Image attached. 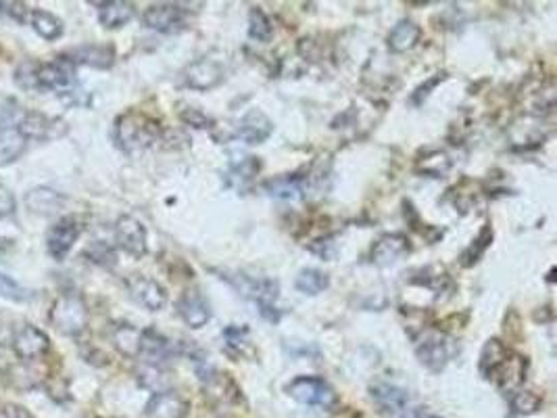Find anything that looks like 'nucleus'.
<instances>
[{"mask_svg": "<svg viewBox=\"0 0 557 418\" xmlns=\"http://www.w3.org/2000/svg\"><path fill=\"white\" fill-rule=\"evenodd\" d=\"M451 166L453 161L445 151H426L424 155H420V159L416 161V170L430 178H443L445 174L451 170Z\"/></svg>", "mask_w": 557, "mask_h": 418, "instance_id": "31", "label": "nucleus"}, {"mask_svg": "<svg viewBox=\"0 0 557 418\" xmlns=\"http://www.w3.org/2000/svg\"><path fill=\"white\" fill-rule=\"evenodd\" d=\"M249 36L257 43H269L274 36V24L261 9H250L249 13Z\"/></svg>", "mask_w": 557, "mask_h": 418, "instance_id": "35", "label": "nucleus"}, {"mask_svg": "<svg viewBox=\"0 0 557 418\" xmlns=\"http://www.w3.org/2000/svg\"><path fill=\"white\" fill-rule=\"evenodd\" d=\"M416 339V354L418 360L424 364L432 373H440L447 364H449L455 354H458V341L443 330H420Z\"/></svg>", "mask_w": 557, "mask_h": 418, "instance_id": "3", "label": "nucleus"}, {"mask_svg": "<svg viewBox=\"0 0 557 418\" xmlns=\"http://www.w3.org/2000/svg\"><path fill=\"white\" fill-rule=\"evenodd\" d=\"M190 5L186 3H159L151 5L142 15V24L148 30L159 33H175L186 28V19L190 15Z\"/></svg>", "mask_w": 557, "mask_h": 418, "instance_id": "8", "label": "nucleus"}, {"mask_svg": "<svg viewBox=\"0 0 557 418\" xmlns=\"http://www.w3.org/2000/svg\"><path fill=\"white\" fill-rule=\"evenodd\" d=\"M178 314L190 328H203L212 320V306L199 289H188L178 299Z\"/></svg>", "mask_w": 557, "mask_h": 418, "instance_id": "18", "label": "nucleus"}, {"mask_svg": "<svg viewBox=\"0 0 557 418\" xmlns=\"http://www.w3.org/2000/svg\"><path fill=\"white\" fill-rule=\"evenodd\" d=\"M445 78H447V76H445V73H437V76H434V78H430V80H428V82H426V84H422V86H420V89H418L416 92H413V99H411V100H413V103H416V105H422V100H426V99H428V94H430V90L434 89V86H437V84H440V82H443V80H445Z\"/></svg>", "mask_w": 557, "mask_h": 418, "instance_id": "44", "label": "nucleus"}, {"mask_svg": "<svg viewBox=\"0 0 557 418\" xmlns=\"http://www.w3.org/2000/svg\"><path fill=\"white\" fill-rule=\"evenodd\" d=\"M25 204H27V207L32 209V212L49 215V214L57 212V209H61V205L65 204V197H63V195H59L57 191H52V188L38 186V188H32V191L27 193Z\"/></svg>", "mask_w": 557, "mask_h": 418, "instance_id": "28", "label": "nucleus"}, {"mask_svg": "<svg viewBox=\"0 0 557 418\" xmlns=\"http://www.w3.org/2000/svg\"><path fill=\"white\" fill-rule=\"evenodd\" d=\"M84 255L88 260L92 261V264H99V266H113L115 261H118V255H115V249L109 245V242L105 241H94L90 247L86 249Z\"/></svg>", "mask_w": 557, "mask_h": 418, "instance_id": "38", "label": "nucleus"}, {"mask_svg": "<svg viewBox=\"0 0 557 418\" xmlns=\"http://www.w3.org/2000/svg\"><path fill=\"white\" fill-rule=\"evenodd\" d=\"M97 6L99 22L100 25H105L107 30L124 28L136 15V6L132 3H124V0H111V3H100Z\"/></svg>", "mask_w": 557, "mask_h": 418, "instance_id": "24", "label": "nucleus"}, {"mask_svg": "<svg viewBox=\"0 0 557 418\" xmlns=\"http://www.w3.org/2000/svg\"><path fill=\"white\" fill-rule=\"evenodd\" d=\"M509 404H512L514 414H533L543 406V400L534 394V391L520 389V391H514Z\"/></svg>", "mask_w": 557, "mask_h": 418, "instance_id": "37", "label": "nucleus"}, {"mask_svg": "<svg viewBox=\"0 0 557 418\" xmlns=\"http://www.w3.org/2000/svg\"><path fill=\"white\" fill-rule=\"evenodd\" d=\"M140 339H142V330L132 325H126V322H121V325L113 328L115 347H118L124 356H127V358H138Z\"/></svg>", "mask_w": 557, "mask_h": 418, "instance_id": "30", "label": "nucleus"}, {"mask_svg": "<svg viewBox=\"0 0 557 418\" xmlns=\"http://www.w3.org/2000/svg\"><path fill=\"white\" fill-rule=\"evenodd\" d=\"M188 410L190 404L186 397L174 389L157 391L146 404L148 418H186Z\"/></svg>", "mask_w": 557, "mask_h": 418, "instance_id": "17", "label": "nucleus"}, {"mask_svg": "<svg viewBox=\"0 0 557 418\" xmlns=\"http://www.w3.org/2000/svg\"><path fill=\"white\" fill-rule=\"evenodd\" d=\"M76 84V65L67 55L36 63V92H67Z\"/></svg>", "mask_w": 557, "mask_h": 418, "instance_id": "7", "label": "nucleus"}, {"mask_svg": "<svg viewBox=\"0 0 557 418\" xmlns=\"http://www.w3.org/2000/svg\"><path fill=\"white\" fill-rule=\"evenodd\" d=\"M403 413H405L403 418H432L424 408H410V410H403Z\"/></svg>", "mask_w": 557, "mask_h": 418, "instance_id": "47", "label": "nucleus"}, {"mask_svg": "<svg viewBox=\"0 0 557 418\" xmlns=\"http://www.w3.org/2000/svg\"><path fill=\"white\" fill-rule=\"evenodd\" d=\"M307 188H309L307 176H298V174H282V176L263 182V191H266V195L280 201H301L307 197Z\"/></svg>", "mask_w": 557, "mask_h": 418, "instance_id": "19", "label": "nucleus"}, {"mask_svg": "<svg viewBox=\"0 0 557 418\" xmlns=\"http://www.w3.org/2000/svg\"><path fill=\"white\" fill-rule=\"evenodd\" d=\"M260 172V159L253 155H232L228 166V185L236 188H244Z\"/></svg>", "mask_w": 557, "mask_h": 418, "instance_id": "25", "label": "nucleus"}, {"mask_svg": "<svg viewBox=\"0 0 557 418\" xmlns=\"http://www.w3.org/2000/svg\"><path fill=\"white\" fill-rule=\"evenodd\" d=\"M309 249L316 255H319V258H324V260H332V258H335V253H336V245H335V242H332V237H324V239L316 241L314 245H309Z\"/></svg>", "mask_w": 557, "mask_h": 418, "instance_id": "43", "label": "nucleus"}, {"mask_svg": "<svg viewBox=\"0 0 557 418\" xmlns=\"http://www.w3.org/2000/svg\"><path fill=\"white\" fill-rule=\"evenodd\" d=\"M250 330L249 327H239V325H230L223 328L222 339L226 343L228 354L232 356H247L250 354V339H249Z\"/></svg>", "mask_w": 557, "mask_h": 418, "instance_id": "33", "label": "nucleus"}, {"mask_svg": "<svg viewBox=\"0 0 557 418\" xmlns=\"http://www.w3.org/2000/svg\"><path fill=\"white\" fill-rule=\"evenodd\" d=\"M49 320L57 333L65 337H78L88 327V308L76 293L59 295L51 306Z\"/></svg>", "mask_w": 557, "mask_h": 418, "instance_id": "4", "label": "nucleus"}, {"mask_svg": "<svg viewBox=\"0 0 557 418\" xmlns=\"http://www.w3.org/2000/svg\"><path fill=\"white\" fill-rule=\"evenodd\" d=\"M411 282H413V285L430 289V291H434V293H443L445 289L451 287L449 274H447L445 270L439 268V266H430V268L420 270V276L411 279Z\"/></svg>", "mask_w": 557, "mask_h": 418, "instance_id": "34", "label": "nucleus"}, {"mask_svg": "<svg viewBox=\"0 0 557 418\" xmlns=\"http://www.w3.org/2000/svg\"><path fill=\"white\" fill-rule=\"evenodd\" d=\"M287 391L292 400L309 408L332 410L338 402L336 391L330 387L328 381L319 379V376H297L295 381L288 383Z\"/></svg>", "mask_w": 557, "mask_h": 418, "instance_id": "6", "label": "nucleus"}, {"mask_svg": "<svg viewBox=\"0 0 557 418\" xmlns=\"http://www.w3.org/2000/svg\"><path fill=\"white\" fill-rule=\"evenodd\" d=\"M115 241H118V247L124 249L127 255L140 260L145 258L148 252V242H146V228L140 220L132 218V215H121L115 224Z\"/></svg>", "mask_w": 557, "mask_h": 418, "instance_id": "11", "label": "nucleus"}, {"mask_svg": "<svg viewBox=\"0 0 557 418\" xmlns=\"http://www.w3.org/2000/svg\"><path fill=\"white\" fill-rule=\"evenodd\" d=\"M67 59L73 65H88L94 70H109L115 63V49L111 44H84L73 49Z\"/></svg>", "mask_w": 557, "mask_h": 418, "instance_id": "21", "label": "nucleus"}, {"mask_svg": "<svg viewBox=\"0 0 557 418\" xmlns=\"http://www.w3.org/2000/svg\"><path fill=\"white\" fill-rule=\"evenodd\" d=\"M15 82L22 86L24 90H36V63L24 61L15 71Z\"/></svg>", "mask_w": 557, "mask_h": 418, "instance_id": "41", "label": "nucleus"}, {"mask_svg": "<svg viewBox=\"0 0 557 418\" xmlns=\"http://www.w3.org/2000/svg\"><path fill=\"white\" fill-rule=\"evenodd\" d=\"M0 11L5 13V15H9L13 22L17 24H25V19L30 17V9L24 3H0Z\"/></svg>", "mask_w": 557, "mask_h": 418, "instance_id": "42", "label": "nucleus"}, {"mask_svg": "<svg viewBox=\"0 0 557 418\" xmlns=\"http://www.w3.org/2000/svg\"><path fill=\"white\" fill-rule=\"evenodd\" d=\"M0 418H33L30 413H27L25 408L15 406V404H9V406H5L0 410Z\"/></svg>", "mask_w": 557, "mask_h": 418, "instance_id": "46", "label": "nucleus"}, {"mask_svg": "<svg viewBox=\"0 0 557 418\" xmlns=\"http://www.w3.org/2000/svg\"><path fill=\"white\" fill-rule=\"evenodd\" d=\"M180 354H182V343L167 339L165 335L157 333L155 328L142 330L140 356L145 358L146 364H157V366H163L167 360H172L174 356Z\"/></svg>", "mask_w": 557, "mask_h": 418, "instance_id": "14", "label": "nucleus"}, {"mask_svg": "<svg viewBox=\"0 0 557 418\" xmlns=\"http://www.w3.org/2000/svg\"><path fill=\"white\" fill-rule=\"evenodd\" d=\"M13 352L22 362H38L51 352V339L44 330L33 325H24L13 335Z\"/></svg>", "mask_w": 557, "mask_h": 418, "instance_id": "10", "label": "nucleus"}, {"mask_svg": "<svg viewBox=\"0 0 557 418\" xmlns=\"http://www.w3.org/2000/svg\"><path fill=\"white\" fill-rule=\"evenodd\" d=\"M15 212V197L13 193L6 188L3 182H0V218H6Z\"/></svg>", "mask_w": 557, "mask_h": 418, "instance_id": "45", "label": "nucleus"}, {"mask_svg": "<svg viewBox=\"0 0 557 418\" xmlns=\"http://www.w3.org/2000/svg\"><path fill=\"white\" fill-rule=\"evenodd\" d=\"M420 36H422V30H420L418 24H413L411 19H401L386 36V46H389L391 52L401 55V52L411 51L418 44Z\"/></svg>", "mask_w": 557, "mask_h": 418, "instance_id": "22", "label": "nucleus"}, {"mask_svg": "<svg viewBox=\"0 0 557 418\" xmlns=\"http://www.w3.org/2000/svg\"><path fill=\"white\" fill-rule=\"evenodd\" d=\"M27 140L17 130V126L0 128V166H9L24 155Z\"/></svg>", "mask_w": 557, "mask_h": 418, "instance_id": "27", "label": "nucleus"}, {"mask_svg": "<svg viewBox=\"0 0 557 418\" xmlns=\"http://www.w3.org/2000/svg\"><path fill=\"white\" fill-rule=\"evenodd\" d=\"M30 24L32 28L36 30V33L40 38L49 40V43H54V40H59L63 36V22L57 15H52V13L44 11V9H33L30 13Z\"/></svg>", "mask_w": 557, "mask_h": 418, "instance_id": "29", "label": "nucleus"}, {"mask_svg": "<svg viewBox=\"0 0 557 418\" xmlns=\"http://www.w3.org/2000/svg\"><path fill=\"white\" fill-rule=\"evenodd\" d=\"M127 291H130L132 299L136 303H140L142 308H146L148 312H159V309L165 308L167 303V291L163 289L161 282L155 279H148V276L134 274L127 279Z\"/></svg>", "mask_w": 557, "mask_h": 418, "instance_id": "13", "label": "nucleus"}, {"mask_svg": "<svg viewBox=\"0 0 557 418\" xmlns=\"http://www.w3.org/2000/svg\"><path fill=\"white\" fill-rule=\"evenodd\" d=\"M161 138L157 119L142 111H126L115 121V143L124 153H142Z\"/></svg>", "mask_w": 557, "mask_h": 418, "instance_id": "1", "label": "nucleus"}, {"mask_svg": "<svg viewBox=\"0 0 557 418\" xmlns=\"http://www.w3.org/2000/svg\"><path fill=\"white\" fill-rule=\"evenodd\" d=\"M509 354H512V349H509L504 341L488 339L480 352V375L491 381L493 375L501 368V364L509 358Z\"/></svg>", "mask_w": 557, "mask_h": 418, "instance_id": "26", "label": "nucleus"}, {"mask_svg": "<svg viewBox=\"0 0 557 418\" xmlns=\"http://www.w3.org/2000/svg\"><path fill=\"white\" fill-rule=\"evenodd\" d=\"M228 73V59L223 52H209V55L196 59L190 63L184 71V84L190 90L207 92L213 90L226 80Z\"/></svg>", "mask_w": 557, "mask_h": 418, "instance_id": "5", "label": "nucleus"}, {"mask_svg": "<svg viewBox=\"0 0 557 418\" xmlns=\"http://www.w3.org/2000/svg\"><path fill=\"white\" fill-rule=\"evenodd\" d=\"M180 119L184 121L186 126L199 128V130H207V128H213V119L207 116V113H203L201 109H196V107H186V109L180 111Z\"/></svg>", "mask_w": 557, "mask_h": 418, "instance_id": "40", "label": "nucleus"}, {"mask_svg": "<svg viewBox=\"0 0 557 418\" xmlns=\"http://www.w3.org/2000/svg\"><path fill=\"white\" fill-rule=\"evenodd\" d=\"M0 298L11 299V301H27L32 298V291H27L17 280H13L11 276L0 274Z\"/></svg>", "mask_w": 557, "mask_h": 418, "instance_id": "39", "label": "nucleus"}, {"mask_svg": "<svg viewBox=\"0 0 557 418\" xmlns=\"http://www.w3.org/2000/svg\"><path fill=\"white\" fill-rule=\"evenodd\" d=\"M526 379V358H522L518 354H509V358L501 364V368L493 375V379L497 383V387L505 391H515Z\"/></svg>", "mask_w": 557, "mask_h": 418, "instance_id": "23", "label": "nucleus"}, {"mask_svg": "<svg viewBox=\"0 0 557 418\" xmlns=\"http://www.w3.org/2000/svg\"><path fill=\"white\" fill-rule=\"evenodd\" d=\"M274 134V121L261 109H249L236 126V138L247 145H261Z\"/></svg>", "mask_w": 557, "mask_h": 418, "instance_id": "16", "label": "nucleus"}, {"mask_svg": "<svg viewBox=\"0 0 557 418\" xmlns=\"http://www.w3.org/2000/svg\"><path fill=\"white\" fill-rule=\"evenodd\" d=\"M411 252V242L405 234L401 233H391L382 234L372 247V261L376 266H392L397 264L399 260H403L405 255H410Z\"/></svg>", "mask_w": 557, "mask_h": 418, "instance_id": "15", "label": "nucleus"}, {"mask_svg": "<svg viewBox=\"0 0 557 418\" xmlns=\"http://www.w3.org/2000/svg\"><path fill=\"white\" fill-rule=\"evenodd\" d=\"M491 242H493V228H491V224H486V226H482V231L478 233L477 241H472V245L467 247L464 253H461V264H464L466 268L477 264L482 255H485L486 249L491 247Z\"/></svg>", "mask_w": 557, "mask_h": 418, "instance_id": "36", "label": "nucleus"}, {"mask_svg": "<svg viewBox=\"0 0 557 418\" xmlns=\"http://www.w3.org/2000/svg\"><path fill=\"white\" fill-rule=\"evenodd\" d=\"M17 130L25 140H57L65 137L70 128L61 118H51L42 111H27L17 121Z\"/></svg>", "mask_w": 557, "mask_h": 418, "instance_id": "9", "label": "nucleus"}, {"mask_svg": "<svg viewBox=\"0 0 557 418\" xmlns=\"http://www.w3.org/2000/svg\"><path fill=\"white\" fill-rule=\"evenodd\" d=\"M295 287H297L298 293L311 295V298H314V295L324 293L326 289L330 287V279H328V274L322 272V270L305 268V270H301V272H298L297 280H295Z\"/></svg>", "mask_w": 557, "mask_h": 418, "instance_id": "32", "label": "nucleus"}, {"mask_svg": "<svg viewBox=\"0 0 557 418\" xmlns=\"http://www.w3.org/2000/svg\"><path fill=\"white\" fill-rule=\"evenodd\" d=\"M370 394L372 400L376 402V406L386 414L403 413V410H407V404H410L407 389L391 381H376L370 387Z\"/></svg>", "mask_w": 557, "mask_h": 418, "instance_id": "20", "label": "nucleus"}, {"mask_svg": "<svg viewBox=\"0 0 557 418\" xmlns=\"http://www.w3.org/2000/svg\"><path fill=\"white\" fill-rule=\"evenodd\" d=\"M239 291L242 298H247L260 308V314L269 322L280 320V312L276 308L278 293H280V285L278 280L268 279V276H247V274H232L222 276Z\"/></svg>", "mask_w": 557, "mask_h": 418, "instance_id": "2", "label": "nucleus"}, {"mask_svg": "<svg viewBox=\"0 0 557 418\" xmlns=\"http://www.w3.org/2000/svg\"><path fill=\"white\" fill-rule=\"evenodd\" d=\"M81 231H84L81 222L78 218H71V215L70 218L59 220L57 224L51 226L49 234H46V247H49V253L52 258L57 261L65 260L67 253L71 252L76 241L80 239Z\"/></svg>", "mask_w": 557, "mask_h": 418, "instance_id": "12", "label": "nucleus"}]
</instances>
